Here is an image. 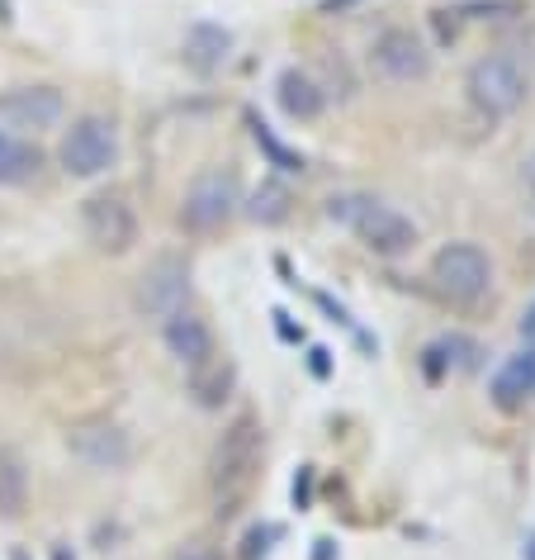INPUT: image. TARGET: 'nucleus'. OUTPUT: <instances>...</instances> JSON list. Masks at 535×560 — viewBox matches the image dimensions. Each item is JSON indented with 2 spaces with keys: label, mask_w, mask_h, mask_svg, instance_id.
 I'll use <instances>...</instances> for the list:
<instances>
[{
  "label": "nucleus",
  "mask_w": 535,
  "mask_h": 560,
  "mask_svg": "<svg viewBox=\"0 0 535 560\" xmlns=\"http://www.w3.org/2000/svg\"><path fill=\"white\" fill-rule=\"evenodd\" d=\"M365 62H370V72L379 81H389V86H413V81H427L431 67H436L431 44L417 30H407V24H389V30H379L370 38Z\"/></svg>",
  "instance_id": "nucleus-9"
},
{
  "label": "nucleus",
  "mask_w": 535,
  "mask_h": 560,
  "mask_svg": "<svg viewBox=\"0 0 535 560\" xmlns=\"http://www.w3.org/2000/svg\"><path fill=\"white\" fill-rule=\"evenodd\" d=\"M233 48H237V38H233L228 24H218V20H194L186 30V38H180V58H186V67L200 77L223 72V62L233 58Z\"/></svg>",
  "instance_id": "nucleus-14"
},
{
  "label": "nucleus",
  "mask_w": 535,
  "mask_h": 560,
  "mask_svg": "<svg viewBox=\"0 0 535 560\" xmlns=\"http://www.w3.org/2000/svg\"><path fill=\"white\" fill-rule=\"evenodd\" d=\"M488 399L498 413H521L526 404H535V342L502 357V366L488 381Z\"/></svg>",
  "instance_id": "nucleus-13"
},
{
  "label": "nucleus",
  "mask_w": 535,
  "mask_h": 560,
  "mask_svg": "<svg viewBox=\"0 0 535 560\" xmlns=\"http://www.w3.org/2000/svg\"><path fill=\"white\" fill-rule=\"evenodd\" d=\"M521 186H526V190L535 195V152L526 158V166H521Z\"/></svg>",
  "instance_id": "nucleus-27"
},
{
  "label": "nucleus",
  "mask_w": 535,
  "mask_h": 560,
  "mask_svg": "<svg viewBox=\"0 0 535 560\" xmlns=\"http://www.w3.org/2000/svg\"><path fill=\"white\" fill-rule=\"evenodd\" d=\"M427 276H431V290L445 304L469 310V304H478L492 290V257L478 243H445L431 257Z\"/></svg>",
  "instance_id": "nucleus-6"
},
{
  "label": "nucleus",
  "mask_w": 535,
  "mask_h": 560,
  "mask_svg": "<svg viewBox=\"0 0 535 560\" xmlns=\"http://www.w3.org/2000/svg\"><path fill=\"white\" fill-rule=\"evenodd\" d=\"M67 452H72L86 470H100V475H115V470H129L138 446H133V432L115 423V418L95 413V418H76L72 428H67Z\"/></svg>",
  "instance_id": "nucleus-10"
},
{
  "label": "nucleus",
  "mask_w": 535,
  "mask_h": 560,
  "mask_svg": "<svg viewBox=\"0 0 535 560\" xmlns=\"http://www.w3.org/2000/svg\"><path fill=\"white\" fill-rule=\"evenodd\" d=\"M186 395H190L194 409L218 413L223 404H228V399L237 395V361L218 352L214 361H204V366L186 371Z\"/></svg>",
  "instance_id": "nucleus-16"
},
{
  "label": "nucleus",
  "mask_w": 535,
  "mask_h": 560,
  "mask_svg": "<svg viewBox=\"0 0 535 560\" xmlns=\"http://www.w3.org/2000/svg\"><path fill=\"white\" fill-rule=\"evenodd\" d=\"M328 357H332L328 347H313V352H308V371H313L318 381H328V375H332V361Z\"/></svg>",
  "instance_id": "nucleus-23"
},
{
  "label": "nucleus",
  "mask_w": 535,
  "mask_h": 560,
  "mask_svg": "<svg viewBox=\"0 0 535 560\" xmlns=\"http://www.w3.org/2000/svg\"><path fill=\"white\" fill-rule=\"evenodd\" d=\"M242 214V180H237L233 166L223 162H209L190 176L186 195H180V229L190 237H214L223 233L228 223Z\"/></svg>",
  "instance_id": "nucleus-3"
},
{
  "label": "nucleus",
  "mask_w": 535,
  "mask_h": 560,
  "mask_svg": "<svg viewBox=\"0 0 535 560\" xmlns=\"http://www.w3.org/2000/svg\"><path fill=\"white\" fill-rule=\"evenodd\" d=\"M350 5H360V0H322L318 10H322V15H346Z\"/></svg>",
  "instance_id": "nucleus-26"
},
{
  "label": "nucleus",
  "mask_w": 535,
  "mask_h": 560,
  "mask_svg": "<svg viewBox=\"0 0 535 560\" xmlns=\"http://www.w3.org/2000/svg\"><path fill=\"white\" fill-rule=\"evenodd\" d=\"M58 162L72 180H95L119 166V124L109 115H81L72 129H62Z\"/></svg>",
  "instance_id": "nucleus-7"
},
{
  "label": "nucleus",
  "mask_w": 535,
  "mask_h": 560,
  "mask_svg": "<svg viewBox=\"0 0 535 560\" xmlns=\"http://www.w3.org/2000/svg\"><path fill=\"white\" fill-rule=\"evenodd\" d=\"M469 357H474V342H464V338H436L427 352H421V375H427L431 385H441L450 371H460V366H469Z\"/></svg>",
  "instance_id": "nucleus-21"
},
{
  "label": "nucleus",
  "mask_w": 535,
  "mask_h": 560,
  "mask_svg": "<svg viewBox=\"0 0 535 560\" xmlns=\"http://www.w3.org/2000/svg\"><path fill=\"white\" fill-rule=\"evenodd\" d=\"M162 347H166V357H171L180 371H194V366H204V361L218 357V332L200 310H190L186 304V310L162 318Z\"/></svg>",
  "instance_id": "nucleus-12"
},
{
  "label": "nucleus",
  "mask_w": 535,
  "mask_h": 560,
  "mask_svg": "<svg viewBox=\"0 0 535 560\" xmlns=\"http://www.w3.org/2000/svg\"><path fill=\"white\" fill-rule=\"evenodd\" d=\"M247 129H251V143H257V148L265 152V162H271L280 176H299L304 166H308V162H304V152H299V148H289L285 138H280V133L271 129V124H265V119L257 115V109H247Z\"/></svg>",
  "instance_id": "nucleus-20"
},
{
  "label": "nucleus",
  "mask_w": 535,
  "mask_h": 560,
  "mask_svg": "<svg viewBox=\"0 0 535 560\" xmlns=\"http://www.w3.org/2000/svg\"><path fill=\"white\" fill-rule=\"evenodd\" d=\"M280 541V527L275 523H261V527H251L247 537H242V551H237V560H265L271 556V546Z\"/></svg>",
  "instance_id": "nucleus-22"
},
{
  "label": "nucleus",
  "mask_w": 535,
  "mask_h": 560,
  "mask_svg": "<svg viewBox=\"0 0 535 560\" xmlns=\"http://www.w3.org/2000/svg\"><path fill=\"white\" fill-rule=\"evenodd\" d=\"M464 95H469V105L484 119H507L526 105L531 72L512 48H492L484 58L469 62V72H464Z\"/></svg>",
  "instance_id": "nucleus-4"
},
{
  "label": "nucleus",
  "mask_w": 535,
  "mask_h": 560,
  "mask_svg": "<svg viewBox=\"0 0 535 560\" xmlns=\"http://www.w3.org/2000/svg\"><path fill=\"white\" fill-rule=\"evenodd\" d=\"M275 105L285 119L308 124L328 109V86H322L313 72H304V67H285V72L275 77Z\"/></svg>",
  "instance_id": "nucleus-15"
},
{
  "label": "nucleus",
  "mask_w": 535,
  "mask_h": 560,
  "mask_svg": "<svg viewBox=\"0 0 535 560\" xmlns=\"http://www.w3.org/2000/svg\"><path fill=\"white\" fill-rule=\"evenodd\" d=\"M265 460V428L257 413H237L228 428L218 432L214 452H209V489H214L218 517H228L237 503L251 494L257 470Z\"/></svg>",
  "instance_id": "nucleus-2"
},
{
  "label": "nucleus",
  "mask_w": 535,
  "mask_h": 560,
  "mask_svg": "<svg viewBox=\"0 0 535 560\" xmlns=\"http://www.w3.org/2000/svg\"><path fill=\"white\" fill-rule=\"evenodd\" d=\"M190 295H194V266L176 247L157 252L133 280V310L143 318H166V314L186 310Z\"/></svg>",
  "instance_id": "nucleus-8"
},
{
  "label": "nucleus",
  "mask_w": 535,
  "mask_h": 560,
  "mask_svg": "<svg viewBox=\"0 0 535 560\" xmlns=\"http://www.w3.org/2000/svg\"><path fill=\"white\" fill-rule=\"evenodd\" d=\"M81 233H86V243L100 257H129L138 237H143V219H138L133 195L119 186L86 195L81 200Z\"/></svg>",
  "instance_id": "nucleus-5"
},
{
  "label": "nucleus",
  "mask_w": 535,
  "mask_h": 560,
  "mask_svg": "<svg viewBox=\"0 0 535 560\" xmlns=\"http://www.w3.org/2000/svg\"><path fill=\"white\" fill-rule=\"evenodd\" d=\"M322 214H328L336 229H346L365 252H374V257H407V252L417 247V223L403 214V209H393L389 200H379L370 190H342L332 195L328 205H322Z\"/></svg>",
  "instance_id": "nucleus-1"
},
{
  "label": "nucleus",
  "mask_w": 535,
  "mask_h": 560,
  "mask_svg": "<svg viewBox=\"0 0 535 560\" xmlns=\"http://www.w3.org/2000/svg\"><path fill=\"white\" fill-rule=\"evenodd\" d=\"M62 119H67V95L52 81H20V86L0 91V129L5 133L38 138L58 129Z\"/></svg>",
  "instance_id": "nucleus-11"
},
{
  "label": "nucleus",
  "mask_w": 535,
  "mask_h": 560,
  "mask_svg": "<svg viewBox=\"0 0 535 560\" xmlns=\"http://www.w3.org/2000/svg\"><path fill=\"white\" fill-rule=\"evenodd\" d=\"M176 560H218L214 551H204V546H190V551H180Z\"/></svg>",
  "instance_id": "nucleus-28"
},
{
  "label": "nucleus",
  "mask_w": 535,
  "mask_h": 560,
  "mask_svg": "<svg viewBox=\"0 0 535 560\" xmlns=\"http://www.w3.org/2000/svg\"><path fill=\"white\" fill-rule=\"evenodd\" d=\"M242 214L251 223H261V229H280V223L294 214V190L280 176H265L257 190L242 195Z\"/></svg>",
  "instance_id": "nucleus-18"
},
{
  "label": "nucleus",
  "mask_w": 535,
  "mask_h": 560,
  "mask_svg": "<svg viewBox=\"0 0 535 560\" xmlns=\"http://www.w3.org/2000/svg\"><path fill=\"white\" fill-rule=\"evenodd\" d=\"M29 466H24V456L15 446H0V517H24L29 509Z\"/></svg>",
  "instance_id": "nucleus-19"
},
{
  "label": "nucleus",
  "mask_w": 535,
  "mask_h": 560,
  "mask_svg": "<svg viewBox=\"0 0 535 560\" xmlns=\"http://www.w3.org/2000/svg\"><path fill=\"white\" fill-rule=\"evenodd\" d=\"M38 172H44V148L0 129V186H29Z\"/></svg>",
  "instance_id": "nucleus-17"
},
{
  "label": "nucleus",
  "mask_w": 535,
  "mask_h": 560,
  "mask_svg": "<svg viewBox=\"0 0 535 560\" xmlns=\"http://www.w3.org/2000/svg\"><path fill=\"white\" fill-rule=\"evenodd\" d=\"M308 485H313V470H299V480H294V503H299V509H304V503H308Z\"/></svg>",
  "instance_id": "nucleus-24"
},
{
  "label": "nucleus",
  "mask_w": 535,
  "mask_h": 560,
  "mask_svg": "<svg viewBox=\"0 0 535 560\" xmlns=\"http://www.w3.org/2000/svg\"><path fill=\"white\" fill-rule=\"evenodd\" d=\"M521 560H535V532L526 537V546H521Z\"/></svg>",
  "instance_id": "nucleus-29"
},
{
  "label": "nucleus",
  "mask_w": 535,
  "mask_h": 560,
  "mask_svg": "<svg viewBox=\"0 0 535 560\" xmlns=\"http://www.w3.org/2000/svg\"><path fill=\"white\" fill-rule=\"evenodd\" d=\"M521 342H535V300L526 304V314H521Z\"/></svg>",
  "instance_id": "nucleus-25"
}]
</instances>
